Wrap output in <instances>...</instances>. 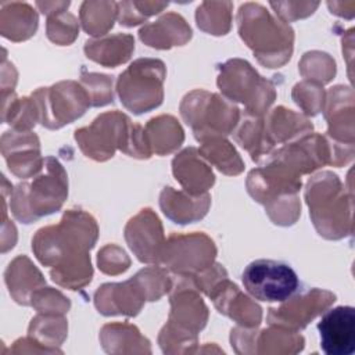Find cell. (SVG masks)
Returning <instances> with one entry per match:
<instances>
[{
    "label": "cell",
    "mask_w": 355,
    "mask_h": 355,
    "mask_svg": "<svg viewBox=\"0 0 355 355\" xmlns=\"http://www.w3.org/2000/svg\"><path fill=\"white\" fill-rule=\"evenodd\" d=\"M239 32L259 62L273 68L286 62L293 51V29L276 19L261 4L247 3L239 10Z\"/></svg>",
    "instance_id": "cell-1"
},
{
    "label": "cell",
    "mask_w": 355,
    "mask_h": 355,
    "mask_svg": "<svg viewBox=\"0 0 355 355\" xmlns=\"http://www.w3.org/2000/svg\"><path fill=\"white\" fill-rule=\"evenodd\" d=\"M67 194L68 182L62 165L55 158L47 157L43 172L32 182L18 184L14 190L11 211L18 220L31 223L60 209Z\"/></svg>",
    "instance_id": "cell-2"
},
{
    "label": "cell",
    "mask_w": 355,
    "mask_h": 355,
    "mask_svg": "<svg viewBox=\"0 0 355 355\" xmlns=\"http://www.w3.org/2000/svg\"><path fill=\"white\" fill-rule=\"evenodd\" d=\"M141 139V126L132 125L129 118L121 112H107L97 116L87 128L75 132V140L79 143L86 157L97 161L108 159L115 148L135 157Z\"/></svg>",
    "instance_id": "cell-3"
},
{
    "label": "cell",
    "mask_w": 355,
    "mask_h": 355,
    "mask_svg": "<svg viewBox=\"0 0 355 355\" xmlns=\"http://www.w3.org/2000/svg\"><path fill=\"white\" fill-rule=\"evenodd\" d=\"M182 116L193 128L198 141L229 135L237 123L239 108L207 92H193L182 103Z\"/></svg>",
    "instance_id": "cell-4"
},
{
    "label": "cell",
    "mask_w": 355,
    "mask_h": 355,
    "mask_svg": "<svg viewBox=\"0 0 355 355\" xmlns=\"http://www.w3.org/2000/svg\"><path fill=\"white\" fill-rule=\"evenodd\" d=\"M165 67L159 60L135 61L118 79V94L126 108L135 114L147 112L162 101Z\"/></svg>",
    "instance_id": "cell-5"
},
{
    "label": "cell",
    "mask_w": 355,
    "mask_h": 355,
    "mask_svg": "<svg viewBox=\"0 0 355 355\" xmlns=\"http://www.w3.org/2000/svg\"><path fill=\"white\" fill-rule=\"evenodd\" d=\"M218 85L229 98L245 103L248 112L254 115L265 112L275 98L273 86L241 60H230L222 65Z\"/></svg>",
    "instance_id": "cell-6"
},
{
    "label": "cell",
    "mask_w": 355,
    "mask_h": 355,
    "mask_svg": "<svg viewBox=\"0 0 355 355\" xmlns=\"http://www.w3.org/2000/svg\"><path fill=\"white\" fill-rule=\"evenodd\" d=\"M244 288L259 301L283 302L300 287L294 269L284 262L257 259L245 266L241 275Z\"/></svg>",
    "instance_id": "cell-7"
},
{
    "label": "cell",
    "mask_w": 355,
    "mask_h": 355,
    "mask_svg": "<svg viewBox=\"0 0 355 355\" xmlns=\"http://www.w3.org/2000/svg\"><path fill=\"white\" fill-rule=\"evenodd\" d=\"M215 254L216 250L212 240L204 234L172 236L164 244L159 261L179 275H189L211 268L214 259L202 255L215 257Z\"/></svg>",
    "instance_id": "cell-8"
},
{
    "label": "cell",
    "mask_w": 355,
    "mask_h": 355,
    "mask_svg": "<svg viewBox=\"0 0 355 355\" xmlns=\"http://www.w3.org/2000/svg\"><path fill=\"white\" fill-rule=\"evenodd\" d=\"M320 347L329 355H349L355 349V316L352 306L327 311L318 323Z\"/></svg>",
    "instance_id": "cell-9"
},
{
    "label": "cell",
    "mask_w": 355,
    "mask_h": 355,
    "mask_svg": "<svg viewBox=\"0 0 355 355\" xmlns=\"http://www.w3.org/2000/svg\"><path fill=\"white\" fill-rule=\"evenodd\" d=\"M125 237L129 247L141 262H157L164 247L162 226L151 209H141L126 226Z\"/></svg>",
    "instance_id": "cell-10"
},
{
    "label": "cell",
    "mask_w": 355,
    "mask_h": 355,
    "mask_svg": "<svg viewBox=\"0 0 355 355\" xmlns=\"http://www.w3.org/2000/svg\"><path fill=\"white\" fill-rule=\"evenodd\" d=\"M331 302H334V295L331 293L313 288L306 294L291 298L280 308L270 309L269 320L270 323L284 320L288 322L290 326L294 324L295 327H305L311 319L323 312L322 309L327 308Z\"/></svg>",
    "instance_id": "cell-11"
},
{
    "label": "cell",
    "mask_w": 355,
    "mask_h": 355,
    "mask_svg": "<svg viewBox=\"0 0 355 355\" xmlns=\"http://www.w3.org/2000/svg\"><path fill=\"white\" fill-rule=\"evenodd\" d=\"M139 36L151 47L169 49L186 43L191 37V29L180 15L169 12L158 21L143 26Z\"/></svg>",
    "instance_id": "cell-12"
},
{
    "label": "cell",
    "mask_w": 355,
    "mask_h": 355,
    "mask_svg": "<svg viewBox=\"0 0 355 355\" xmlns=\"http://www.w3.org/2000/svg\"><path fill=\"white\" fill-rule=\"evenodd\" d=\"M173 173L186 191L200 196L214 183L212 171L204 164L196 148H186L173 159Z\"/></svg>",
    "instance_id": "cell-13"
},
{
    "label": "cell",
    "mask_w": 355,
    "mask_h": 355,
    "mask_svg": "<svg viewBox=\"0 0 355 355\" xmlns=\"http://www.w3.org/2000/svg\"><path fill=\"white\" fill-rule=\"evenodd\" d=\"M161 208L164 214L176 223H190L201 219L208 209L209 196L200 194L197 197L184 196L172 187H165L161 193Z\"/></svg>",
    "instance_id": "cell-14"
},
{
    "label": "cell",
    "mask_w": 355,
    "mask_h": 355,
    "mask_svg": "<svg viewBox=\"0 0 355 355\" xmlns=\"http://www.w3.org/2000/svg\"><path fill=\"white\" fill-rule=\"evenodd\" d=\"M135 50V40L130 35H114L100 40H87L85 51L89 58L105 67H116L125 62Z\"/></svg>",
    "instance_id": "cell-15"
},
{
    "label": "cell",
    "mask_w": 355,
    "mask_h": 355,
    "mask_svg": "<svg viewBox=\"0 0 355 355\" xmlns=\"http://www.w3.org/2000/svg\"><path fill=\"white\" fill-rule=\"evenodd\" d=\"M1 25V32L4 37L11 40H24L31 37L37 28V15L29 4L22 3H8L1 10V22H8Z\"/></svg>",
    "instance_id": "cell-16"
},
{
    "label": "cell",
    "mask_w": 355,
    "mask_h": 355,
    "mask_svg": "<svg viewBox=\"0 0 355 355\" xmlns=\"http://www.w3.org/2000/svg\"><path fill=\"white\" fill-rule=\"evenodd\" d=\"M6 282L10 290V294L15 298L17 302L22 305L31 304V295L28 288L29 284H43V277L40 272L31 263V261L26 257H18L10 263L7 272H6Z\"/></svg>",
    "instance_id": "cell-17"
},
{
    "label": "cell",
    "mask_w": 355,
    "mask_h": 355,
    "mask_svg": "<svg viewBox=\"0 0 355 355\" xmlns=\"http://www.w3.org/2000/svg\"><path fill=\"white\" fill-rule=\"evenodd\" d=\"M147 143L157 154H166L178 148L183 141V130L172 116L153 118L147 123Z\"/></svg>",
    "instance_id": "cell-18"
},
{
    "label": "cell",
    "mask_w": 355,
    "mask_h": 355,
    "mask_svg": "<svg viewBox=\"0 0 355 355\" xmlns=\"http://www.w3.org/2000/svg\"><path fill=\"white\" fill-rule=\"evenodd\" d=\"M116 17V3L110 1H85L80 6V19L83 29L93 35H104L114 25Z\"/></svg>",
    "instance_id": "cell-19"
},
{
    "label": "cell",
    "mask_w": 355,
    "mask_h": 355,
    "mask_svg": "<svg viewBox=\"0 0 355 355\" xmlns=\"http://www.w3.org/2000/svg\"><path fill=\"white\" fill-rule=\"evenodd\" d=\"M200 153L207 159H209V162L215 164L219 171L227 175H237L243 169V162L236 150L230 146L229 141L220 137H211L204 140Z\"/></svg>",
    "instance_id": "cell-20"
},
{
    "label": "cell",
    "mask_w": 355,
    "mask_h": 355,
    "mask_svg": "<svg viewBox=\"0 0 355 355\" xmlns=\"http://www.w3.org/2000/svg\"><path fill=\"white\" fill-rule=\"evenodd\" d=\"M230 11L232 3H202L196 12L197 25L212 35H225L230 28Z\"/></svg>",
    "instance_id": "cell-21"
},
{
    "label": "cell",
    "mask_w": 355,
    "mask_h": 355,
    "mask_svg": "<svg viewBox=\"0 0 355 355\" xmlns=\"http://www.w3.org/2000/svg\"><path fill=\"white\" fill-rule=\"evenodd\" d=\"M168 7V3H137V1H123L116 3V17L121 25L135 26L141 24L147 17L157 14Z\"/></svg>",
    "instance_id": "cell-22"
},
{
    "label": "cell",
    "mask_w": 355,
    "mask_h": 355,
    "mask_svg": "<svg viewBox=\"0 0 355 355\" xmlns=\"http://www.w3.org/2000/svg\"><path fill=\"white\" fill-rule=\"evenodd\" d=\"M78 33L76 18L64 11L54 12L49 15L47 19V35L54 43L68 44L71 43Z\"/></svg>",
    "instance_id": "cell-23"
},
{
    "label": "cell",
    "mask_w": 355,
    "mask_h": 355,
    "mask_svg": "<svg viewBox=\"0 0 355 355\" xmlns=\"http://www.w3.org/2000/svg\"><path fill=\"white\" fill-rule=\"evenodd\" d=\"M82 82L86 83L89 87H96L92 90H87L89 98L92 97L90 104L92 105H104L112 101V92L111 85L112 80L107 75H98V73H87L82 76Z\"/></svg>",
    "instance_id": "cell-24"
},
{
    "label": "cell",
    "mask_w": 355,
    "mask_h": 355,
    "mask_svg": "<svg viewBox=\"0 0 355 355\" xmlns=\"http://www.w3.org/2000/svg\"><path fill=\"white\" fill-rule=\"evenodd\" d=\"M98 265L105 273H119L128 269L129 259L121 248L108 245L98 252Z\"/></svg>",
    "instance_id": "cell-25"
}]
</instances>
